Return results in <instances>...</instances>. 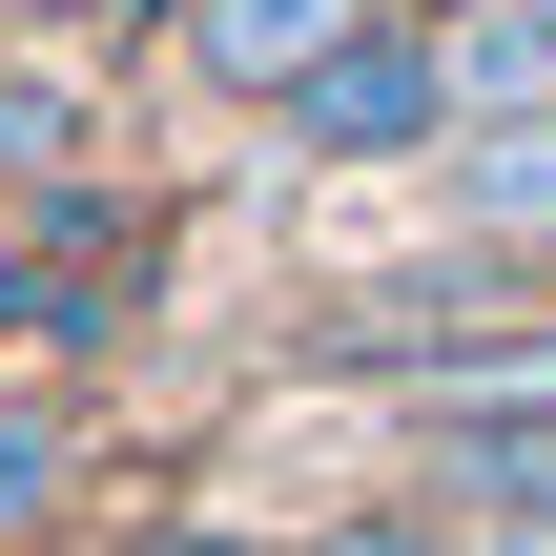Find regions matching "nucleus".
<instances>
[{
    "label": "nucleus",
    "mask_w": 556,
    "mask_h": 556,
    "mask_svg": "<svg viewBox=\"0 0 556 556\" xmlns=\"http://www.w3.org/2000/svg\"><path fill=\"white\" fill-rule=\"evenodd\" d=\"M309 556H475V516H454V495H413V516H330Z\"/></svg>",
    "instance_id": "10"
},
{
    "label": "nucleus",
    "mask_w": 556,
    "mask_h": 556,
    "mask_svg": "<svg viewBox=\"0 0 556 556\" xmlns=\"http://www.w3.org/2000/svg\"><path fill=\"white\" fill-rule=\"evenodd\" d=\"M83 144H103V124H83V83H0V206H62V186H83Z\"/></svg>",
    "instance_id": "9"
},
{
    "label": "nucleus",
    "mask_w": 556,
    "mask_h": 556,
    "mask_svg": "<svg viewBox=\"0 0 556 556\" xmlns=\"http://www.w3.org/2000/svg\"><path fill=\"white\" fill-rule=\"evenodd\" d=\"M516 330H556L536 248H433V268H371V289L309 330V371H392V392H454V371H495Z\"/></svg>",
    "instance_id": "1"
},
{
    "label": "nucleus",
    "mask_w": 556,
    "mask_h": 556,
    "mask_svg": "<svg viewBox=\"0 0 556 556\" xmlns=\"http://www.w3.org/2000/svg\"><path fill=\"white\" fill-rule=\"evenodd\" d=\"M289 144L309 165H413V144H475V103H454V41L433 21H371L309 103H289Z\"/></svg>",
    "instance_id": "2"
},
{
    "label": "nucleus",
    "mask_w": 556,
    "mask_h": 556,
    "mask_svg": "<svg viewBox=\"0 0 556 556\" xmlns=\"http://www.w3.org/2000/svg\"><path fill=\"white\" fill-rule=\"evenodd\" d=\"M454 227L475 248H556V124H475L454 144Z\"/></svg>",
    "instance_id": "6"
},
{
    "label": "nucleus",
    "mask_w": 556,
    "mask_h": 556,
    "mask_svg": "<svg viewBox=\"0 0 556 556\" xmlns=\"http://www.w3.org/2000/svg\"><path fill=\"white\" fill-rule=\"evenodd\" d=\"M103 289H124V227H103V206L0 227V351H83V330H103Z\"/></svg>",
    "instance_id": "4"
},
{
    "label": "nucleus",
    "mask_w": 556,
    "mask_h": 556,
    "mask_svg": "<svg viewBox=\"0 0 556 556\" xmlns=\"http://www.w3.org/2000/svg\"><path fill=\"white\" fill-rule=\"evenodd\" d=\"M62 495H83V413L62 392H0V556L62 536Z\"/></svg>",
    "instance_id": "7"
},
{
    "label": "nucleus",
    "mask_w": 556,
    "mask_h": 556,
    "mask_svg": "<svg viewBox=\"0 0 556 556\" xmlns=\"http://www.w3.org/2000/svg\"><path fill=\"white\" fill-rule=\"evenodd\" d=\"M475 556H556V516H475Z\"/></svg>",
    "instance_id": "11"
},
{
    "label": "nucleus",
    "mask_w": 556,
    "mask_h": 556,
    "mask_svg": "<svg viewBox=\"0 0 556 556\" xmlns=\"http://www.w3.org/2000/svg\"><path fill=\"white\" fill-rule=\"evenodd\" d=\"M433 495H454V516H556V413H495V433H433Z\"/></svg>",
    "instance_id": "8"
},
{
    "label": "nucleus",
    "mask_w": 556,
    "mask_h": 556,
    "mask_svg": "<svg viewBox=\"0 0 556 556\" xmlns=\"http://www.w3.org/2000/svg\"><path fill=\"white\" fill-rule=\"evenodd\" d=\"M371 21H392V0H186V62H206L227 103H268V124H289V103L371 41Z\"/></svg>",
    "instance_id": "3"
},
{
    "label": "nucleus",
    "mask_w": 556,
    "mask_h": 556,
    "mask_svg": "<svg viewBox=\"0 0 556 556\" xmlns=\"http://www.w3.org/2000/svg\"><path fill=\"white\" fill-rule=\"evenodd\" d=\"M433 41H454V103L475 124H556V0H454Z\"/></svg>",
    "instance_id": "5"
}]
</instances>
